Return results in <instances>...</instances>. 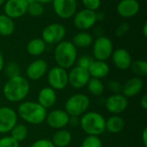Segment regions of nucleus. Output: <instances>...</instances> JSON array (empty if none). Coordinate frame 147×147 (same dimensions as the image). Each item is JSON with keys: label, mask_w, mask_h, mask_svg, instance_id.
Instances as JSON below:
<instances>
[{"label": "nucleus", "mask_w": 147, "mask_h": 147, "mask_svg": "<svg viewBox=\"0 0 147 147\" xmlns=\"http://www.w3.org/2000/svg\"><path fill=\"white\" fill-rule=\"evenodd\" d=\"M30 84L28 78L22 75L8 78L3 87L4 98L9 102H21L28 96Z\"/></svg>", "instance_id": "1"}, {"label": "nucleus", "mask_w": 147, "mask_h": 147, "mask_svg": "<svg viewBox=\"0 0 147 147\" xmlns=\"http://www.w3.org/2000/svg\"><path fill=\"white\" fill-rule=\"evenodd\" d=\"M17 115L28 124L40 125L46 120L47 111L37 102L23 101L17 109Z\"/></svg>", "instance_id": "2"}, {"label": "nucleus", "mask_w": 147, "mask_h": 147, "mask_svg": "<svg viewBox=\"0 0 147 147\" xmlns=\"http://www.w3.org/2000/svg\"><path fill=\"white\" fill-rule=\"evenodd\" d=\"M54 60L58 66L65 70L71 69L78 59V48L69 40H62L55 46Z\"/></svg>", "instance_id": "3"}, {"label": "nucleus", "mask_w": 147, "mask_h": 147, "mask_svg": "<svg viewBox=\"0 0 147 147\" xmlns=\"http://www.w3.org/2000/svg\"><path fill=\"white\" fill-rule=\"evenodd\" d=\"M105 123L106 119L102 115L90 111L81 115L79 126L87 135L100 136L106 131Z\"/></svg>", "instance_id": "4"}, {"label": "nucleus", "mask_w": 147, "mask_h": 147, "mask_svg": "<svg viewBox=\"0 0 147 147\" xmlns=\"http://www.w3.org/2000/svg\"><path fill=\"white\" fill-rule=\"evenodd\" d=\"M90 104V100L88 96L83 93H76L66 100L64 110L70 116L80 117L87 112Z\"/></svg>", "instance_id": "5"}, {"label": "nucleus", "mask_w": 147, "mask_h": 147, "mask_svg": "<svg viewBox=\"0 0 147 147\" xmlns=\"http://www.w3.org/2000/svg\"><path fill=\"white\" fill-rule=\"evenodd\" d=\"M92 52L96 60L106 61L114 52L113 41L107 36H99L92 43Z\"/></svg>", "instance_id": "6"}, {"label": "nucleus", "mask_w": 147, "mask_h": 147, "mask_svg": "<svg viewBox=\"0 0 147 147\" xmlns=\"http://www.w3.org/2000/svg\"><path fill=\"white\" fill-rule=\"evenodd\" d=\"M66 34L65 26L59 22L51 23L44 28L41 33V39L47 45H57L64 40Z\"/></svg>", "instance_id": "7"}, {"label": "nucleus", "mask_w": 147, "mask_h": 147, "mask_svg": "<svg viewBox=\"0 0 147 147\" xmlns=\"http://www.w3.org/2000/svg\"><path fill=\"white\" fill-rule=\"evenodd\" d=\"M47 83L54 90H62L68 85V71L59 66H54L47 71Z\"/></svg>", "instance_id": "8"}, {"label": "nucleus", "mask_w": 147, "mask_h": 147, "mask_svg": "<svg viewBox=\"0 0 147 147\" xmlns=\"http://www.w3.org/2000/svg\"><path fill=\"white\" fill-rule=\"evenodd\" d=\"M96 12L87 9H83L76 12L73 16L74 26L82 31H85L92 28L96 23Z\"/></svg>", "instance_id": "9"}, {"label": "nucleus", "mask_w": 147, "mask_h": 147, "mask_svg": "<svg viewBox=\"0 0 147 147\" xmlns=\"http://www.w3.org/2000/svg\"><path fill=\"white\" fill-rule=\"evenodd\" d=\"M54 13L62 19H70L78 11L77 0H53Z\"/></svg>", "instance_id": "10"}, {"label": "nucleus", "mask_w": 147, "mask_h": 147, "mask_svg": "<svg viewBox=\"0 0 147 147\" xmlns=\"http://www.w3.org/2000/svg\"><path fill=\"white\" fill-rule=\"evenodd\" d=\"M90 78V76L88 70L78 66H73L71 68L70 71H68V84L76 90L84 88Z\"/></svg>", "instance_id": "11"}, {"label": "nucleus", "mask_w": 147, "mask_h": 147, "mask_svg": "<svg viewBox=\"0 0 147 147\" xmlns=\"http://www.w3.org/2000/svg\"><path fill=\"white\" fill-rule=\"evenodd\" d=\"M17 113L9 107L0 108V134H8L17 124Z\"/></svg>", "instance_id": "12"}, {"label": "nucleus", "mask_w": 147, "mask_h": 147, "mask_svg": "<svg viewBox=\"0 0 147 147\" xmlns=\"http://www.w3.org/2000/svg\"><path fill=\"white\" fill-rule=\"evenodd\" d=\"M128 107V99L121 93L112 94L105 101L106 109L112 115H120Z\"/></svg>", "instance_id": "13"}, {"label": "nucleus", "mask_w": 147, "mask_h": 147, "mask_svg": "<svg viewBox=\"0 0 147 147\" xmlns=\"http://www.w3.org/2000/svg\"><path fill=\"white\" fill-rule=\"evenodd\" d=\"M69 117L70 115L64 109H57L47 114L45 121L49 127L55 130H59L65 128V127L68 126Z\"/></svg>", "instance_id": "14"}, {"label": "nucleus", "mask_w": 147, "mask_h": 147, "mask_svg": "<svg viewBox=\"0 0 147 147\" xmlns=\"http://www.w3.org/2000/svg\"><path fill=\"white\" fill-rule=\"evenodd\" d=\"M28 5L25 0H6L3 3L4 14L13 20L20 18L27 14Z\"/></svg>", "instance_id": "15"}, {"label": "nucleus", "mask_w": 147, "mask_h": 147, "mask_svg": "<svg viewBox=\"0 0 147 147\" xmlns=\"http://www.w3.org/2000/svg\"><path fill=\"white\" fill-rule=\"evenodd\" d=\"M48 71V65L46 60L37 59L31 62L26 68V76L28 79L38 81L41 79Z\"/></svg>", "instance_id": "16"}, {"label": "nucleus", "mask_w": 147, "mask_h": 147, "mask_svg": "<svg viewBox=\"0 0 147 147\" xmlns=\"http://www.w3.org/2000/svg\"><path fill=\"white\" fill-rule=\"evenodd\" d=\"M110 58H112L114 65L121 71L129 69L133 62L130 53L125 48H118L114 50Z\"/></svg>", "instance_id": "17"}, {"label": "nucleus", "mask_w": 147, "mask_h": 147, "mask_svg": "<svg viewBox=\"0 0 147 147\" xmlns=\"http://www.w3.org/2000/svg\"><path fill=\"white\" fill-rule=\"evenodd\" d=\"M140 4L137 0H121L116 6L118 15L124 18L135 16L140 12Z\"/></svg>", "instance_id": "18"}, {"label": "nucleus", "mask_w": 147, "mask_h": 147, "mask_svg": "<svg viewBox=\"0 0 147 147\" xmlns=\"http://www.w3.org/2000/svg\"><path fill=\"white\" fill-rule=\"evenodd\" d=\"M144 85H145V83L141 78L134 77L130 78L129 80H127L122 85L121 94H123L127 98L136 96L142 91Z\"/></svg>", "instance_id": "19"}, {"label": "nucleus", "mask_w": 147, "mask_h": 147, "mask_svg": "<svg viewBox=\"0 0 147 147\" xmlns=\"http://www.w3.org/2000/svg\"><path fill=\"white\" fill-rule=\"evenodd\" d=\"M57 101V93L56 90L51 87H44L40 89L37 96V102L42 106L44 109H51Z\"/></svg>", "instance_id": "20"}, {"label": "nucleus", "mask_w": 147, "mask_h": 147, "mask_svg": "<svg viewBox=\"0 0 147 147\" xmlns=\"http://www.w3.org/2000/svg\"><path fill=\"white\" fill-rule=\"evenodd\" d=\"M110 71V67L106 61L94 59L88 69L90 78L102 79L106 78Z\"/></svg>", "instance_id": "21"}, {"label": "nucleus", "mask_w": 147, "mask_h": 147, "mask_svg": "<svg viewBox=\"0 0 147 147\" xmlns=\"http://www.w3.org/2000/svg\"><path fill=\"white\" fill-rule=\"evenodd\" d=\"M51 140L55 147H67L72 140V136L70 131L63 128L56 130Z\"/></svg>", "instance_id": "22"}, {"label": "nucleus", "mask_w": 147, "mask_h": 147, "mask_svg": "<svg viewBox=\"0 0 147 147\" xmlns=\"http://www.w3.org/2000/svg\"><path fill=\"white\" fill-rule=\"evenodd\" d=\"M125 122L122 117L118 115H113L106 120L105 129L110 134H116L123 130Z\"/></svg>", "instance_id": "23"}, {"label": "nucleus", "mask_w": 147, "mask_h": 147, "mask_svg": "<svg viewBox=\"0 0 147 147\" xmlns=\"http://www.w3.org/2000/svg\"><path fill=\"white\" fill-rule=\"evenodd\" d=\"M47 48V44L41 38H34L30 40L26 47L27 52L31 56L38 57L41 55Z\"/></svg>", "instance_id": "24"}, {"label": "nucleus", "mask_w": 147, "mask_h": 147, "mask_svg": "<svg viewBox=\"0 0 147 147\" xmlns=\"http://www.w3.org/2000/svg\"><path fill=\"white\" fill-rule=\"evenodd\" d=\"M94 41L93 36L86 32V31H81L74 35L72 38V44L77 48H87L90 46H92V43Z\"/></svg>", "instance_id": "25"}, {"label": "nucleus", "mask_w": 147, "mask_h": 147, "mask_svg": "<svg viewBox=\"0 0 147 147\" xmlns=\"http://www.w3.org/2000/svg\"><path fill=\"white\" fill-rule=\"evenodd\" d=\"M16 28L14 20L6 16L5 14L0 15V35L8 37L12 35Z\"/></svg>", "instance_id": "26"}, {"label": "nucleus", "mask_w": 147, "mask_h": 147, "mask_svg": "<svg viewBox=\"0 0 147 147\" xmlns=\"http://www.w3.org/2000/svg\"><path fill=\"white\" fill-rule=\"evenodd\" d=\"M10 137L13 138L15 140H16L18 143H21L26 140L28 134V129L25 124L22 123H17L9 132Z\"/></svg>", "instance_id": "27"}, {"label": "nucleus", "mask_w": 147, "mask_h": 147, "mask_svg": "<svg viewBox=\"0 0 147 147\" xmlns=\"http://www.w3.org/2000/svg\"><path fill=\"white\" fill-rule=\"evenodd\" d=\"M87 89H88V91L93 95V96H101L103 92H104V84L102 82L101 79H98V78H90L88 84H87Z\"/></svg>", "instance_id": "28"}, {"label": "nucleus", "mask_w": 147, "mask_h": 147, "mask_svg": "<svg viewBox=\"0 0 147 147\" xmlns=\"http://www.w3.org/2000/svg\"><path fill=\"white\" fill-rule=\"evenodd\" d=\"M132 71L136 75V77L143 78L147 75V62L146 60L139 59L132 62L130 66Z\"/></svg>", "instance_id": "29"}, {"label": "nucleus", "mask_w": 147, "mask_h": 147, "mask_svg": "<svg viewBox=\"0 0 147 147\" xmlns=\"http://www.w3.org/2000/svg\"><path fill=\"white\" fill-rule=\"evenodd\" d=\"M45 11V8H44V4L38 3V2H34L31 3L28 5V9H27V13L28 15H30L31 16L34 17H38L43 15Z\"/></svg>", "instance_id": "30"}, {"label": "nucleus", "mask_w": 147, "mask_h": 147, "mask_svg": "<svg viewBox=\"0 0 147 147\" xmlns=\"http://www.w3.org/2000/svg\"><path fill=\"white\" fill-rule=\"evenodd\" d=\"M4 72L5 75L8 77V78H13V77H16L21 75V68L20 65L16 63V62H9L6 65V66H4Z\"/></svg>", "instance_id": "31"}, {"label": "nucleus", "mask_w": 147, "mask_h": 147, "mask_svg": "<svg viewBox=\"0 0 147 147\" xmlns=\"http://www.w3.org/2000/svg\"><path fill=\"white\" fill-rule=\"evenodd\" d=\"M81 147H102V142L99 136L87 135L82 141Z\"/></svg>", "instance_id": "32"}, {"label": "nucleus", "mask_w": 147, "mask_h": 147, "mask_svg": "<svg viewBox=\"0 0 147 147\" xmlns=\"http://www.w3.org/2000/svg\"><path fill=\"white\" fill-rule=\"evenodd\" d=\"M93 59L92 57L89 56V55H83L79 58H78L77 59V66L78 67H81L83 69H85V70H88L89 67L90 66L91 63L93 62Z\"/></svg>", "instance_id": "33"}, {"label": "nucleus", "mask_w": 147, "mask_h": 147, "mask_svg": "<svg viewBox=\"0 0 147 147\" xmlns=\"http://www.w3.org/2000/svg\"><path fill=\"white\" fill-rule=\"evenodd\" d=\"M0 147H20V143L10 136H3L0 138Z\"/></svg>", "instance_id": "34"}, {"label": "nucleus", "mask_w": 147, "mask_h": 147, "mask_svg": "<svg viewBox=\"0 0 147 147\" xmlns=\"http://www.w3.org/2000/svg\"><path fill=\"white\" fill-rule=\"evenodd\" d=\"M81 1L83 5L84 6V9L93 11H96L97 9H99L102 3L101 0H81Z\"/></svg>", "instance_id": "35"}, {"label": "nucleus", "mask_w": 147, "mask_h": 147, "mask_svg": "<svg viewBox=\"0 0 147 147\" xmlns=\"http://www.w3.org/2000/svg\"><path fill=\"white\" fill-rule=\"evenodd\" d=\"M108 88L112 92V94H118L121 93L122 90V84L116 80H111L108 83Z\"/></svg>", "instance_id": "36"}, {"label": "nucleus", "mask_w": 147, "mask_h": 147, "mask_svg": "<svg viewBox=\"0 0 147 147\" xmlns=\"http://www.w3.org/2000/svg\"><path fill=\"white\" fill-rule=\"evenodd\" d=\"M30 147H55L49 139H40L35 140Z\"/></svg>", "instance_id": "37"}, {"label": "nucleus", "mask_w": 147, "mask_h": 147, "mask_svg": "<svg viewBox=\"0 0 147 147\" xmlns=\"http://www.w3.org/2000/svg\"><path fill=\"white\" fill-rule=\"evenodd\" d=\"M129 28H130V26H129V24L127 22H122V23H121L117 27V28L115 30L116 36L117 37H122V36H124L129 31Z\"/></svg>", "instance_id": "38"}, {"label": "nucleus", "mask_w": 147, "mask_h": 147, "mask_svg": "<svg viewBox=\"0 0 147 147\" xmlns=\"http://www.w3.org/2000/svg\"><path fill=\"white\" fill-rule=\"evenodd\" d=\"M80 124V118L78 116H70L68 121V125L71 127H77Z\"/></svg>", "instance_id": "39"}, {"label": "nucleus", "mask_w": 147, "mask_h": 147, "mask_svg": "<svg viewBox=\"0 0 147 147\" xmlns=\"http://www.w3.org/2000/svg\"><path fill=\"white\" fill-rule=\"evenodd\" d=\"M140 107L144 109V110H146L147 109V95L145 94L141 99H140Z\"/></svg>", "instance_id": "40"}, {"label": "nucleus", "mask_w": 147, "mask_h": 147, "mask_svg": "<svg viewBox=\"0 0 147 147\" xmlns=\"http://www.w3.org/2000/svg\"><path fill=\"white\" fill-rule=\"evenodd\" d=\"M141 139H142V142H143L144 146L147 147V127H145V128H144V130H143V132H142Z\"/></svg>", "instance_id": "41"}, {"label": "nucleus", "mask_w": 147, "mask_h": 147, "mask_svg": "<svg viewBox=\"0 0 147 147\" xmlns=\"http://www.w3.org/2000/svg\"><path fill=\"white\" fill-rule=\"evenodd\" d=\"M96 21H103L104 18H105V15L103 12L102 11H99V12H96Z\"/></svg>", "instance_id": "42"}, {"label": "nucleus", "mask_w": 147, "mask_h": 147, "mask_svg": "<svg viewBox=\"0 0 147 147\" xmlns=\"http://www.w3.org/2000/svg\"><path fill=\"white\" fill-rule=\"evenodd\" d=\"M3 68H4V58L3 53L0 52V73L2 72Z\"/></svg>", "instance_id": "43"}, {"label": "nucleus", "mask_w": 147, "mask_h": 147, "mask_svg": "<svg viewBox=\"0 0 147 147\" xmlns=\"http://www.w3.org/2000/svg\"><path fill=\"white\" fill-rule=\"evenodd\" d=\"M142 34L144 37H147V22H145L142 27Z\"/></svg>", "instance_id": "44"}, {"label": "nucleus", "mask_w": 147, "mask_h": 147, "mask_svg": "<svg viewBox=\"0 0 147 147\" xmlns=\"http://www.w3.org/2000/svg\"><path fill=\"white\" fill-rule=\"evenodd\" d=\"M35 1L38 3H40L42 4H46V3H49L53 2V0H35Z\"/></svg>", "instance_id": "45"}, {"label": "nucleus", "mask_w": 147, "mask_h": 147, "mask_svg": "<svg viewBox=\"0 0 147 147\" xmlns=\"http://www.w3.org/2000/svg\"><path fill=\"white\" fill-rule=\"evenodd\" d=\"M25 1H26V2H27L28 4H29V3H34V2H35V0H25Z\"/></svg>", "instance_id": "46"}, {"label": "nucleus", "mask_w": 147, "mask_h": 147, "mask_svg": "<svg viewBox=\"0 0 147 147\" xmlns=\"http://www.w3.org/2000/svg\"><path fill=\"white\" fill-rule=\"evenodd\" d=\"M6 0H0V6H2L4 3H5Z\"/></svg>", "instance_id": "47"}, {"label": "nucleus", "mask_w": 147, "mask_h": 147, "mask_svg": "<svg viewBox=\"0 0 147 147\" xmlns=\"http://www.w3.org/2000/svg\"><path fill=\"white\" fill-rule=\"evenodd\" d=\"M137 1H140V0H137Z\"/></svg>", "instance_id": "48"}]
</instances>
